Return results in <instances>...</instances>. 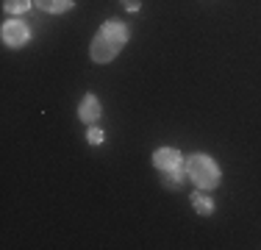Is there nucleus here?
<instances>
[{
	"mask_svg": "<svg viewBox=\"0 0 261 250\" xmlns=\"http://www.w3.org/2000/svg\"><path fill=\"white\" fill-rule=\"evenodd\" d=\"M28 25L20 22V20H9L3 22V31H0V39H3V45L9 47H22L28 42Z\"/></svg>",
	"mask_w": 261,
	"mask_h": 250,
	"instance_id": "nucleus-3",
	"label": "nucleus"
},
{
	"mask_svg": "<svg viewBox=\"0 0 261 250\" xmlns=\"http://www.w3.org/2000/svg\"><path fill=\"white\" fill-rule=\"evenodd\" d=\"M36 6L47 14H61V11L72 9V0H36Z\"/></svg>",
	"mask_w": 261,
	"mask_h": 250,
	"instance_id": "nucleus-8",
	"label": "nucleus"
},
{
	"mask_svg": "<svg viewBox=\"0 0 261 250\" xmlns=\"http://www.w3.org/2000/svg\"><path fill=\"white\" fill-rule=\"evenodd\" d=\"M184 167H186V178H192L195 186H200V189H217V184H220V178H222L217 161L208 159L206 153L189 156V159L184 161Z\"/></svg>",
	"mask_w": 261,
	"mask_h": 250,
	"instance_id": "nucleus-1",
	"label": "nucleus"
},
{
	"mask_svg": "<svg viewBox=\"0 0 261 250\" xmlns=\"http://www.w3.org/2000/svg\"><path fill=\"white\" fill-rule=\"evenodd\" d=\"M86 139H89L92 145H100V142L106 139V136H103V131H100V128H92L89 134H86Z\"/></svg>",
	"mask_w": 261,
	"mask_h": 250,
	"instance_id": "nucleus-11",
	"label": "nucleus"
},
{
	"mask_svg": "<svg viewBox=\"0 0 261 250\" xmlns=\"http://www.w3.org/2000/svg\"><path fill=\"white\" fill-rule=\"evenodd\" d=\"M153 164L164 172V170H175V167H181L184 159H181V153H178L175 147H161V150L153 153Z\"/></svg>",
	"mask_w": 261,
	"mask_h": 250,
	"instance_id": "nucleus-4",
	"label": "nucleus"
},
{
	"mask_svg": "<svg viewBox=\"0 0 261 250\" xmlns=\"http://www.w3.org/2000/svg\"><path fill=\"white\" fill-rule=\"evenodd\" d=\"M192 206H195V211H197V214H203V217H208L211 211H214V203H211V197L200 195V192H195V195H192Z\"/></svg>",
	"mask_w": 261,
	"mask_h": 250,
	"instance_id": "nucleus-9",
	"label": "nucleus"
},
{
	"mask_svg": "<svg viewBox=\"0 0 261 250\" xmlns=\"http://www.w3.org/2000/svg\"><path fill=\"white\" fill-rule=\"evenodd\" d=\"M103 34L106 36H111V39L117 42V45H125L128 42V36H130V31H128V25L125 22H120V20H109V22H103Z\"/></svg>",
	"mask_w": 261,
	"mask_h": 250,
	"instance_id": "nucleus-6",
	"label": "nucleus"
},
{
	"mask_svg": "<svg viewBox=\"0 0 261 250\" xmlns=\"http://www.w3.org/2000/svg\"><path fill=\"white\" fill-rule=\"evenodd\" d=\"M184 178H186V167H175V170H164V178H161V184L167 186V189H181V184H184Z\"/></svg>",
	"mask_w": 261,
	"mask_h": 250,
	"instance_id": "nucleus-7",
	"label": "nucleus"
},
{
	"mask_svg": "<svg viewBox=\"0 0 261 250\" xmlns=\"http://www.w3.org/2000/svg\"><path fill=\"white\" fill-rule=\"evenodd\" d=\"M100 114H103V109H100V100H97L95 95H84V100L78 103V117L84 122H97L100 120Z\"/></svg>",
	"mask_w": 261,
	"mask_h": 250,
	"instance_id": "nucleus-5",
	"label": "nucleus"
},
{
	"mask_svg": "<svg viewBox=\"0 0 261 250\" xmlns=\"http://www.w3.org/2000/svg\"><path fill=\"white\" fill-rule=\"evenodd\" d=\"M120 47L122 45H117L111 36H106L103 31H97L95 39H92V59H95L97 64H109V61L120 53Z\"/></svg>",
	"mask_w": 261,
	"mask_h": 250,
	"instance_id": "nucleus-2",
	"label": "nucleus"
},
{
	"mask_svg": "<svg viewBox=\"0 0 261 250\" xmlns=\"http://www.w3.org/2000/svg\"><path fill=\"white\" fill-rule=\"evenodd\" d=\"M122 6H125L128 11H139L142 9V0H122Z\"/></svg>",
	"mask_w": 261,
	"mask_h": 250,
	"instance_id": "nucleus-12",
	"label": "nucleus"
},
{
	"mask_svg": "<svg viewBox=\"0 0 261 250\" xmlns=\"http://www.w3.org/2000/svg\"><path fill=\"white\" fill-rule=\"evenodd\" d=\"M31 0H6L3 9L9 11V14H22V11H28Z\"/></svg>",
	"mask_w": 261,
	"mask_h": 250,
	"instance_id": "nucleus-10",
	"label": "nucleus"
}]
</instances>
